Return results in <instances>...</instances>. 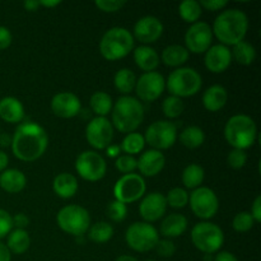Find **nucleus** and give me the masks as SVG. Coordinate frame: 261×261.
I'll return each mask as SVG.
<instances>
[{
    "instance_id": "obj_1",
    "label": "nucleus",
    "mask_w": 261,
    "mask_h": 261,
    "mask_svg": "<svg viewBox=\"0 0 261 261\" xmlns=\"http://www.w3.org/2000/svg\"><path fill=\"white\" fill-rule=\"evenodd\" d=\"M48 135L41 125L33 121L20 122L12 137V152L23 162H35L45 154Z\"/></svg>"
},
{
    "instance_id": "obj_2",
    "label": "nucleus",
    "mask_w": 261,
    "mask_h": 261,
    "mask_svg": "<svg viewBox=\"0 0 261 261\" xmlns=\"http://www.w3.org/2000/svg\"><path fill=\"white\" fill-rule=\"evenodd\" d=\"M249 30V18L242 10L231 8L221 12L213 23V35L224 46H234L245 41Z\"/></svg>"
},
{
    "instance_id": "obj_3",
    "label": "nucleus",
    "mask_w": 261,
    "mask_h": 261,
    "mask_svg": "<svg viewBox=\"0 0 261 261\" xmlns=\"http://www.w3.org/2000/svg\"><path fill=\"white\" fill-rule=\"evenodd\" d=\"M144 120V106L138 98L121 96L112 106L111 124L120 133H134Z\"/></svg>"
},
{
    "instance_id": "obj_4",
    "label": "nucleus",
    "mask_w": 261,
    "mask_h": 261,
    "mask_svg": "<svg viewBox=\"0 0 261 261\" xmlns=\"http://www.w3.org/2000/svg\"><path fill=\"white\" fill-rule=\"evenodd\" d=\"M224 138L233 149H249L257 138L256 122L247 115H233L226 122Z\"/></svg>"
},
{
    "instance_id": "obj_5",
    "label": "nucleus",
    "mask_w": 261,
    "mask_h": 261,
    "mask_svg": "<svg viewBox=\"0 0 261 261\" xmlns=\"http://www.w3.org/2000/svg\"><path fill=\"white\" fill-rule=\"evenodd\" d=\"M134 48V37L124 27H112L99 41V53L109 61H116L129 55Z\"/></svg>"
},
{
    "instance_id": "obj_6",
    "label": "nucleus",
    "mask_w": 261,
    "mask_h": 261,
    "mask_svg": "<svg viewBox=\"0 0 261 261\" xmlns=\"http://www.w3.org/2000/svg\"><path fill=\"white\" fill-rule=\"evenodd\" d=\"M203 86V79L198 70L194 68H177L168 75L166 81V88L171 96L178 98L193 97L200 91Z\"/></svg>"
},
{
    "instance_id": "obj_7",
    "label": "nucleus",
    "mask_w": 261,
    "mask_h": 261,
    "mask_svg": "<svg viewBox=\"0 0 261 261\" xmlns=\"http://www.w3.org/2000/svg\"><path fill=\"white\" fill-rule=\"evenodd\" d=\"M59 228L74 237H83L91 227V216L86 208L70 204L59 211L56 216Z\"/></svg>"
},
{
    "instance_id": "obj_8",
    "label": "nucleus",
    "mask_w": 261,
    "mask_h": 261,
    "mask_svg": "<svg viewBox=\"0 0 261 261\" xmlns=\"http://www.w3.org/2000/svg\"><path fill=\"white\" fill-rule=\"evenodd\" d=\"M193 245L205 255L217 254L224 244V233L219 226L204 221L196 223L191 229Z\"/></svg>"
},
{
    "instance_id": "obj_9",
    "label": "nucleus",
    "mask_w": 261,
    "mask_h": 261,
    "mask_svg": "<svg viewBox=\"0 0 261 261\" xmlns=\"http://www.w3.org/2000/svg\"><path fill=\"white\" fill-rule=\"evenodd\" d=\"M127 246L137 252H148L154 250L160 241V233L153 224L147 222H135L130 224L125 233Z\"/></svg>"
},
{
    "instance_id": "obj_10",
    "label": "nucleus",
    "mask_w": 261,
    "mask_h": 261,
    "mask_svg": "<svg viewBox=\"0 0 261 261\" xmlns=\"http://www.w3.org/2000/svg\"><path fill=\"white\" fill-rule=\"evenodd\" d=\"M145 144H149L152 149L165 150L170 149L177 140V127L173 122L167 120L154 121L147 127L143 135Z\"/></svg>"
},
{
    "instance_id": "obj_11",
    "label": "nucleus",
    "mask_w": 261,
    "mask_h": 261,
    "mask_svg": "<svg viewBox=\"0 0 261 261\" xmlns=\"http://www.w3.org/2000/svg\"><path fill=\"white\" fill-rule=\"evenodd\" d=\"M75 170L83 180L96 182L106 175L107 163L96 150H84L76 157Z\"/></svg>"
},
{
    "instance_id": "obj_12",
    "label": "nucleus",
    "mask_w": 261,
    "mask_h": 261,
    "mask_svg": "<svg viewBox=\"0 0 261 261\" xmlns=\"http://www.w3.org/2000/svg\"><path fill=\"white\" fill-rule=\"evenodd\" d=\"M189 203L193 213L204 221L216 217L219 211L218 196L211 188L206 186H200L193 190V193L189 195Z\"/></svg>"
},
{
    "instance_id": "obj_13",
    "label": "nucleus",
    "mask_w": 261,
    "mask_h": 261,
    "mask_svg": "<svg viewBox=\"0 0 261 261\" xmlns=\"http://www.w3.org/2000/svg\"><path fill=\"white\" fill-rule=\"evenodd\" d=\"M147 185L144 178L138 173L122 175L114 186L115 200L121 201L125 205L138 201L144 196Z\"/></svg>"
},
{
    "instance_id": "obj_14",
    "label": "nucleus",
    "mask_w": 261,
    "mask_h": 261,
    "mask_svg": "<svg viewBox=\"0 0 261 261\" xmlns=\"http://www.w3.org/2000/svg\"><path fill=\"white\" fill-rule=\"evenodd\" d=\"M86 139L97 150L106 149L114 139V126L107 117H93L86 127Z\"/></svg>"
},
{
    "instance_id": "obj_15",
    "label": "nucleus",
    "mask_w": 261,
    "mask_h": 261,
    "mask_svg": "<svg viewBox=\"0 0 261 261\" xmlns=\"http://www.w3.org/2000/svg\"><path fill=\"white\" fill-rule=\"evenodd\" d=\"M166 88V81L158 71L143 73L135 83V93L143 102H154L162 96Z\"/></svg>"
},
{
    "instance_id": "obj_16",
    "label": "nucleus",
    "mask_w": 261,
    "mask_h": 261,
    "mask_svg": "<svg viewBox=\"0 0 261 261\" xmlns=\"http://www.w3.org/2000/svg\"><path fill=\"white\" fill-rule=\"evenodd\" d=\"M213 42V31L206 22L193 23L185 33V47L189 53L204 54Z\"/></svg>"
},
{
    "instance_id": "obj_17",
    "label": "nucleus",
    "mask_w": 261,
    "mask_h": 261,
    "mask_svg": "<svg viewBox=\"0 0 261 261\" xmlns=\"http://www.w3.org/2000/svg\"><path fill=\"white\" fill-rule=\"evenodd\" d=\"M163 24L154 15H145L137 20L134 24V35L133 37L137 38L143 45L154 43L161 38L163 33Z\"/></svg>"
},
{
    "instance_id": "obj_18",
    "label": "nucleus",
    "mask_w": 261,
    "mask_h": 261,
    "mask_svg": "<svg viewBox=\"0 0 261 261\" xmlns=\"http://www.w3.org/2000/svg\"><path fill=\"white\" fill-rule=\"evenodd\" d=\"M51 111L61 119H71L81 114L82 102L73 92H60L51 99Z\"/></svg>"
},
{
    "instance_id": "obj_19",
    "label": "nucleus",
    "mask_w": 261,
    "mask_h": 261,
    "mask_svg": "<svg viewBox=\"0 0 261 261\" xmlns=\"http://www.w3.org/2000/svg\"><path fill=\"white\" fill-rule=\"evenodd\" d=\"M166 196L161 193L147 194L139 204V214L147 223L157 222L167 212Z\"/></svg>"
},
{
    "instance_id": "obj_20",
    "label": "nucleus",
    "mask_w": 261,
    "mask_h": 261,
    "mask_svg": "<svg viewBox=\"0 0 261 261\" xmlns=\"http://www.w3.org/2000/svg\"><path fill=\"white\" fill-rule=\"evenodd\" d=\"M231 50L222 43L211 46L205 53V58H204L205 68L214 74H221L226 71L231 65Z\"/></svg>"
},
{
    "instance_id": "obj_21",
    "label": "nucleus",
    "mask_w": 261,
    "mask_h": 261,
    "mask_svg": "<svg viewBox=\"0 0 261 261\" xmlns=\"http://www.w3.org/2000/svg\"><path fill=\"white\" fill-rule=\"evenodd\" d=\"M137 162V168L142 173V177H154L165 168L166 157L160 150L149 149L143 152Z\"/></svg>"
},
{
    "instance_id": "obj_22",
    "label": "nucleus",
    "mask_w": 261,
    "mask_h": 261,
    "mask_svg": "<svg viewBox=\"0 0 261 261\" xmlns=\"http://www.w3.org/2000/svg\"><path fill=\"white\" fill-rule=\"evenodd\" d=\"M24 106L15 97H4L0 99V117L5 122L17 124L24 119Z\"/></svg>"
},
{
    "instance_id": "obj_23",
    "label": "nucleus",
    "mask_w": 261,
    "mask_h": 261,
    "mask_svg": "<svg viewBox=\"0 0 261 261\" xmlns=\"http://www.w3.org/2000/svg\"><path fill=\"white\" fill-rule=\"evenodd\" d=\"M228 101V91L221 84L211 86L203 94V106L209 112H218Z\"/></svg>"
},
{
    "instance_id": "obj_24",
    "label": "nucleus",
    "mask_w": 261,
    "mask_h": 261,
    "mask_svg": "<svg viewBox=\"0 0 261 261\" xmlns=\"http://www.w3.org/2000/svg\"><path fill=\"white\" fill-rule=\"evenodd\" d=\"M188 229V218L182 214L172 213L165 217V219L161 223V234L166 239L171 240L175 237H180L185 233Z\"/></svg>"
},
{
    "instance_id": "obj_25",
    "label": "nucleus",
    "mask_w": 261,
    "mask_h": 261,
    "mask_svg": "<svg viewBox=\"0 0 261 261\" xmlns=\"http://www.w3.org/2000/svg\"><path fill=\"white\" fill-rule=\"evenodd\" d=\"M134 61L144 73L154 71L160 65V55L153 47L148 45L138 46L134 50Z\"/></svg>"
},
{
    "instance_id": "obj_26",
    "label": "nucleus",
    "mask_w": 261,
    "mask_h": 261,
    "mask_svg": "<svg viewBox=\"0 0 261 261\" xmlns=\"http://www.w3.org/2000/svg\"><path fill=\"white\" fill-rule=\"evenodd\" d=\"M79 185L78 180L74 175L68 172H61L55 176L53 181V190L59 198L61 199H70L78 191Z\"/></svg>"
},
{
    "instance_id": "obj_27",
    "label": "nucleus",
    "mask_w": 261,
    "mask_h": 261,
    "mask_svg": "<svg viewBox=\"0 0 261 261\" xmlns=\"http://www.w3.org/2000/svg\"><path fill=\"white\" fill-rule=\"evenodd\" d=\"M27 185V177L17 168H9L3 171L0 175V188L9 194L20 193Z\"/></svg>"
},
{
    "instance_id": "obj_28",
    "label": "nucleus",
    "mask_w": 261,
    "mask_h": 261,
    "mask_svg": "<svg viewBox=\"0 0 261 261\" xmlns=\"http://www.w3.org/2000/svg\"><path fill=\"white\" fill-rule=\"evenodd\" d=\"M190 53L186 50L185 46L181 45H170L163 48L161 60L166 66L171 68H182L184 64L189 60Z\"/></svg>"
},
{
    "instance_id": "obj_29",
    "label": "nucleus",
    "mask_w": 261,
    "mask_h": 261,
    "mask_svg": "<svg viewBox=\"0 0 261 261\" xmlns=\"http://www.w3.org/2000/svg\"><path fill=\"white\" fill-rule=\"evenodd\" d=\"M31 246V239L30 234L25 229H17L14 231H10V233L8 234V241H7V247L9 249L10 254L15 255H22L30 249Z\"/></svg>"
},
{
    "instance_id": "obj_30",
    "label": "nucleus",
    "mask_w": 261,
    "mask_h": 261,
    "mask_svg": "<svg viewBox=\"0 0 261 261\" xmlns=\"http://www.w3.org/2000/svg\"><path fill=\"white\" fill-rule=\"evenodd\" d=\"M204 177H205L204 168L200 165H196V163H190L189 166H186L182 171V175H181L184 186L186 189H190V190H195V189L200 188Z\"/></svg>"
},
{
    "instance_id": "obj_31",
    "label": "nucleus",
    "mask_w": 261,
    "mask_h": 261,
    "mask_svg": "<svg viewBox=\"0 0 261 261\" xmlns=\"http://www.w3.org/2000/svg\"><path fill=\"white\" fill-rule=\"evenodd\" d=\"M137 75L133 70L127 68H122L116 71L114 76V86L117 91L124 96H129L135 88Z\"/></svg>"
},
{
    "instance_id": "obj_32",
    "label": "nucleus",
    "mask_w": 261,
    "mask_h": 261,
    "mask_svg": "<svg viewBox=\"0 0 261 261\" xmlns=\"http://www.w3.org/2000/svg\"><path fill=\"white\" fill-rule=\"evenodd\" d=\"M231 55L232 59H234L240 65L249 66L256 59V50H255V47L250 42L241 41L237 45L232 46Z\"/></svg>"
},
{
    "instance_id": "obj_33",
    "label": "nucleus",
    "mask_w": 261,
    "mask_h": 261,
    "mask_svg": "<svg viewBox=\"0 0 261 261\" xmlns=\"http://www.w3.org/2000/svg\"><path fill=\"white\" fill-rule=\"evenodd\" d=\"M89 106H91L93 114H96V116L106 117L112 111L114 102L109 93L99 91L92 94L91 99H89Z\"/></svg>"
},
{
    "instance_id": "obj_34",
    "label": "nucleus",
    "mask_w": 261,
    "mask_h": 261,
    "mask_svg": "<svg viewBox=\"0 0 261 261\" xmlns=\"http://www.w3.org/2000/svg\"><path fill=\"white\" fill-rule=\"evenodd\" d=\"M180 142L184 147L189 149H196L201 147L205 142V134L201 127L191 125V126L185 127L180 134Z\"/></svg>"
},
{
    "instance_id": "obj_35",
    "label": "nucleus",
    "mask_w": 261,
    "mask_h": 261,
    "mask_svg": "<svg viewBox=\"0 0 261 261\" xmlns=\"http://www.w3.org/2000/svg\"><path fill=\"white\" fill-rule=\"evenodd\" d=\"M114 236V227L109 222H97L88 229V237L94 244H106Z\"/></svg>"
},
{
    "instance_id": "obj_36",
    "label": "nucleus",
    "mask_w": 261,
    "mask_h": 261,
    "mask_svg": "<svg viewBox=\"0 0 261 261\" xmlns=\"http://www.w3.org/2000/svg\"><path fill=\"white\" fill-rule=\"evenodd\" d=\"M145 147V140L144 137L139 133H129V134L125 135V138L122 139L121 145H120V149L125 153V154H129L134 157L135 154H139Z\"/></svg>"
},
{
    "instance_id": "obj_37",
    "label": "nucleus",
    "mask_w": 261,
    "mask_h": 261,
    "mask_svg": "<svg viewBox=\"0 0 261 261\" xmlns=\"http://www.w3.org/2000/svg\"><path fill=\"white\" fill-rule=\"evenodd\" d=\"M203 8L200 7L199 2L196 0H185L178 5V14L185 22L196 23L199 22V18L201 17Z\"/></svg>"
},
{
    "instance_id": "obj_38",
    "label": "nucleus",
    "mask_w": 261,
    "mask_h": 261,
    "mask_svg": "<svg viewBox=\"0 0 261 261\" xmlns=\"http://www.w3.org/2000/svg\"><path fill=\"white\" fill-rule=\"evenodd\" d=\"M184 109H185V105H184L182 99L175 96H168L162 103V111L168 119L180 117L184 112Z\"/></svg>"
},
{
    "instance_id": "obj_39",
    "label": "nucleus",
    "mask_w": 261,
    "mask_h": 261,
    "mask_svg": "<svg viewBox=\"0 0 261 261\" xmlns=\"http://www.w3.org/2000/svg\"><path fill=\"white\" fill-rule=\"evenodd\" d=\"M167 205L173 209H182L189 204V193L182 188H173L166 195Z\"/></svg>"
},
{
    "instance_id": "obj_40",
    "label": "nucleus",
    "mask_w": 261,
    "mask_h": 261,
    "mask_svg": "<svg viewBox=\"0 0 261 261\" xmlns=\"http://www.w3.org/2000/svg\"><path fill=\"white\" fill-rule=\"evenodd\" d=\"M255 221L251 217L250 212H240L234 216L233 221H232V227L236 232L244 233V232H249L254 227Z\"/></svg>"
},
{
    "instance_id": "obj_41",
    "label": "nucleus",
    "mask_w": 261,
    "mask_h": 261,
    "mask_svg": "<svg viewBox=\"0 0 261 261\" xmlns=\"http://www.w3.org/2000/svg\"><path fill=\"white\" fill-rule=\"evenodd\" d=\"M137 158L129 154L119 155L115 161V167L119 170V172L124 173V175H129V173H134L137 170Z\"/></svg>"
},
{
    "instance_id": "obj_42",
    "label": "nucleus",
    "mask_w": 261,
    "mask_h": 261,
    "mask_svg": "<svg viewBox=\"0 0 261 261\" xmlns=\"http://www.w3.org/2000/svg\"><path fill=\"white\" fill-rule=\"evenodd\" d=\"M127 214V208L124 203L121 201L114 200L109 204L107 206V216L110 217V219L114 222H122L126 218Z\"/></svg>"
},
{
    "instance_id": "obj_43",
    "label": "nucleus",
    "mask_w": 261,
    "mask_h": 261,
    "mask_svg": "<svg viewBox=\"0 0 261 261\" xmlns=\"http://www.w3.org/2000/svg\"><path fill=\"white\" fill-rule=\"evenodd\" d=\"M227 163L233 170H241L247 163L246 152L241 149H232L228 153V157H227Z\"/></svg>"
},
{
    "instance_id": "obj_44",
    "label": "nucleus",
    "mask_w": 261,
    "mask_h": 261,
    "mask_svg": "<svg viewBox=\"0 0 261 261\" xmlns=\"http://www.w3.org/2000/svg\"><path fill=\"white\" fill-rule=\"evenodd\" d=\"M94 5L105 13H115L121 10L126 5V2L124 0H97L94 2Z\"/></svg>"
},
{
    "instance_id": "obj_45",
    "label": "nucleus",
    "mask_w": 261,
    "mask_h": 261,
    "mask_svg": "<svg viewBox=\"0 0 261 261\" xmlns=\"http://www.w3.org/2000/svg\"><path fill=\"white\" fill-rule=\"evenodd\" d=\"M154 249L160 256L171 257L175 255L176 245H175V242L171 241V240L163 239V240H160V241L157 242V245H155Z\"/></svg>"
},
{
    "instance_id": "obj_46",
    "label": "nucleus",
    "mask_w": 261,
    "mask_h": 261,
    "mask_svg": "<svg viewBox=\"0 0 261 261\" xmlns=\"http://www.w3.org/2000/svg\"><path fill=\"white\" fill-rule=\"evenodd\" d=\"M13 228L12 216L7 211L0 208V240L4 239L7 234L10 233Z\"/></svg>"
},
{
    "instance_id": "obj_47",
    "label": "nucleus",
    "mask_w": 261,
    "mask_h": 261,
    "mask_svg": "<svg viewBox=\"0 0 261 261\" xmlns=\"http://www.w3.org/2000/svg\"><path fill=\"white\" fill-rule=\"evenodd\" d=\"M199 4L201 8H205L206 10L218 12V10H223L228 5V2L226 0H201L199 2Z\"/></svg>"
},
{
    "instance_id": "obj_48",
    "label": "nucleus",
    "mask_w": 261,
    "mask_h": 261,
    "mask_svg": "<svg viewBox=\"0 0 261 261\" xmlns=\"http://www.w3.org/2000/svg\"><path fill=\"white\" fill-rule=\"evenodd\" d=\"M12 41L13 36L9 28L4 27V25H0V50H5V48L9 47L12 45Z\"/></svg>"
},
{
    "instance_id": "obj_49",
    "label": "nucleus",
    "mask_w": 261,
    "mask_h": 261,
    "mask_svg": "<svg viewBox=\"0 0 261 261\" xmlns=\"http://www.w3.org/2000/svg\"><path fill=\"white\" fill-rule=\"evenodd\" d=\"M12 222L13 226L17 227V229H24L30 224V218L24 213H18L14 217H12Z\"/></svg>"
},
{
    "instance_id": "obj_50",
    "label": "nucleus",
    "mask_w": 261,
    "mask_h": 261,
    "mask_svg": "<svg viewBox=\"0 0 261 261\" xmlns=\"http://www.w3.org/2000/svg\"><path fill=\"white\" fill-rule=\"evenodd\" d=\"M250 214H251V217L254 218L255 223H260L261 222V196L260 195H257L256 198H255Z\"/></svg>"
},
{
    "instance_id": "obj_51",
    "label": "nucleus",
    "mask_w": 261,
    "mask_h": 261,
    "mask_svg": "<svg viewBox=\"0 0 261 261\" xmlns=\"http://www.w3.org/2000/svg\"><path fill=\"white\" fill-rule=\"evenodd\" d=\"M214 261H239V259L232 252L218 251L214 257Z\"/></svg>"
},
{
    "instance_id": "obj_52",
    "label": "nucleus",
    "mask_w": 261,
    "mask_h": 261,
    "mask_svg": "<svg viewBox=\"0 0 261 261\" xmlns=\"http://www.w3.org/2000/svg\"><path fill=\"white\" fill-rule=\"evenodd\" d=\"M12 260V254L7 245L0 241V261H10Z\"/></svg>"
},
{
    "instance_id": "obj_53",
    "label": "nucleus",
    "mask_w": 261,
    "mask_h": 261,
    "mask_svg": "<svg viewBox=\"0 0 261 261\" xmlns=\"http://www.w3.org/2000/svg\"><path fill=\"white\" fill-rule=\"evenodd\" d=\"M8 163H9V157H8L7 153L0 150V172L7 170Z\"/></svg>"
},
{
    "instance_id": "obj_54",
    "label": "nucleus",
    "mask_w": 261,
    "mask_h": 261,
    "mask_svg": "<svg viewBox=\"0 0 261 261\" xmlns=\"http://www.w3.org/2000/svg\"><path fill=\"white\" fill-rule=\"evenodd\" d=\"M23 7H24V9L28 10V12H35V10H37L38 7H40V3L30 0V2L23 3Z\"/></svg>"
},
{
    "instance_id": "obj_55",
    "label": "nucleus",
    "mask_w": 261,
    "mask_h": 261,
    "mask_svg": "<svg viewBox=\"0 0 261 261\" xmlns=\"http://www.w3.org/2000/svg\"><path fill=\"white\" fill-rule=\"evenodd\" d=\"M107 149V154L110 155V157H119V153H120V147L119 145H110L109 148H106Z\"/></svg>"
},
{
    "instance_id": "obj_56",
    "label": "nucleus",
    "mask_w": 261,
    "mask_h": 261,
    "mask_svg": "<svg viewBox=\"0 0 261 261\" xmlns=\"http://www.w3.org/2000/svg\"><path fill=\"white\" fill-rule=\"evenodd\" d=\"M12 144V138L7 134H0V145L2 147H8Z\"/></svg>"
},
{
    "instance_id": "obj_57",
    "label": "nucleus",
    "mask_w": 261,
    "mask_h": 261,
    "mask_svg": "<svg viewBox=\"0 0 261 261\" xmlns=\"http://www.w3.org/2000/svg\"><path fill=\"white\" fill-rule=\"evenodd\" d=\"M40 3V7H45V8H54V7H58L60 4V2L55 0V2H46V0H42V2H38Z\"/></svg>"
},
{
    "instance_id": "obj_58",
    "label": "nucleus",
    "mask_w": 261,
    "mask_h": 261,
    "mask_svg": "<svg viewBox=\"0 0 261 261\" xmlns=\"http://www.w3.org/2000/svg\"><path fill=\"white\" fill-rule=\"evenodd\" d=\"M115 261H139V260L134 256H130V255H121V256L117 257Z\"/></svg>"
},
{
    "instance_id": "obj_59",
    "label": "nucleus",
    "mask_w": 261,
    "mask_h": 261,
    "mask_svg": "<svg viewBox=\"0 0 261 261\" xmlns=\"http://www.w3.org/2000/svg\"><path fill=\"white\" fill-rule=\"evenodd\" d=\"M212 260H213L212 255H205V261H212Z\"/></svg>"
},
{
    "instance_id": "obj_60",
    "label": "nucleus",
    "mask_w": 261,
    "mask_h": 261,
    "mask_svg": "<svg viewBox=\"0 0 261 261\" xmlns=\"http://www.w3.org/2000/svg\"><path fill=\"white\" fill-rule=\"evenodd\" d=\"M145 261H155V260H152V259H150V260H145Z\"/></svg>"
},
{
    "instance_id": "obj_61",
    "label": "nucleus",
    "mask_w": 261,
    "mask_h": 261,
    "mask_svg": "<svg viewBox=\"0 0 261 261\" xmlns=\"http://www.w3.org/2000/svg\"><path fill=\"white\" fill-rule=\"evenodd\" d=\"M0 134H2V133H0Z\"/></svg>"
}]
</instances>
